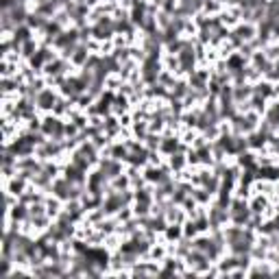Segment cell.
<instances>
[{
    "label": "cell",
    "mask_w": 279,
    "mask_h": 279,
    "mask_svg": "<svg viewBox=\"0 0 279 279\" xmlns=\"http://www.w3.org/2000/svg\"><path fill=\"white\" fill-rule=\"evenodd\" d=\"M118 161H120V159H105V161H100V172H103L107 179L120 177L122 168H120V164H118Z\"/></svg>",
    "instance_id": "cell-2"
},
{
    "label": "cell",
    "mask_w": 279,
    "mask_h": 279,
    "mask_svg": "<svg viewBox=\"0 0 279 279\" xmlns=\"http://www.w3.org/2000/svg\"><path fill=\"white\" fill-rule=\"evenodd\" d=\"M24 177H17V179H13L11 181V186H9V194H13V196H20V194H24Z\"/></svg>",
    "instance_id": "cell-5"
},
{
    "label": "cell",
    "mask_w": 279,
    "mask_h": 279,
    "mask_svg": "<svg viewBox=\"0 0 279 279\" xmlns=\"http://www.w3.org/2000/svg\"><path fill=\"white\" fill-rule=\"evenodd\" d=\"M55 103H57L55 94H52V90H48V87H44V90L35 96V105H37V107H42V109H50Z\"/></svg>",
    "instance_id": "cell-4"
},
{
    "label": "cell",
    "mask_w": 279,
    "mask_h": 279,
    "mask_svg": "<svg viewBox=\"0 0 279 279\" xmlns=\"http://www.w3.org/2000/svg\"><path fill=\"white\" fill-rule=\"evenodd\" d=\"M11 216L16 218V220H26L31 214H29V209H26L24 205H16V207H13V212H11Z\"/></svg>",
    "instance_id": "cell-7"
},
{
    "label": "cell",
    "mask_w": 279,
    "mask_h": 279,
    "mask_svg": "<svg viewBox=\"0 0 279 279\" xmlns=\"http://www.w3.org/2000/svg\"><path fill=\"white\" fill-rule=\"evenodd\" d=\"M166 235H168V240H179L183 235V231L179 225H170V227H166Z\"/></svg>",
    "instance_id": "cell-9"
},
{
    "label": "cell",
    "mask_w": 279,
    "mask_h": 279,
    "mask_svg": "<svg viewBox=\"0 0 279 279\" xmlns=\"http://www.w3.org/2000/svg\"><path fill=\"white\" fill-rule=\"evenodd\" d=\"M35 48H37V46H35V39H29V42H24L20 46V50H22V55H24V57H33Z\"/></svg>",
    "instance_id": "cell-10"
},
{
    "label": "cell",
    "mask_w": 279,
    "mask_h": 279,
    "mask_svg": "<svg viewBox=\"0 0 279 279\" xmlns=\"http://www.w3.org/2000/svg\"><path fill=\"white\" fill-rule=\"evenodd\" d=\"M253 94H257V96H270V94H275V90H273V85L270 83H260V85H255V90H253Z\"/></svg>",
    "instance_id": "cell-6"
},
{
    "label": "cell",
    "mask_w": 279,
    "mask_h": 279,
    "mask_svg": "<svg viewBox=\"0 0 279 279\" xmlns=\"http://www.w3.org/2000/svg\"><path fill=\"white\" fill-rule=\"evenodd\" d=\"M183 155H179V153H172V155H170V166H172V168H181L183 166Z\"/></svg>",
    "instance_id": "cell-11"
},
{
    "label": "cell",
    "mask_w": 279,
    "mask_h": 279,
    "mask_svg": "<svg viewBox=\"0 0 279 279\" xmlns=\"http://www.w3.org/2000/svg\"><path fill=\"white\" fill-rule=\"evenodd\" d=\"M207 218H209V225H212V227L225 225L227 218H229V207H225V205H216V207L209 209Z\"/></svg>",
    "instance_id": "cell-1"
},
{
    "label": "cell",
    "mask_w": 279,
    "mask_h": 279,
    "mask_svg": "<svg viewBox=\"0 0 279 279\" xmlns=\"http://www.w3.org/2000/svg\"><path fill=\"white\" fill-rule=\"evenodd\" d=\"M159 148H161V151H166V153H170V155H172V153L177 151V140H172V138H166V140H161Z\"/></svg>",
    "instance_id": "cell-8"
},
{
    "label": "cell",
    "mask_w": 279,
    "mask_h": 279,
    "mask_svg": "<svg viewBox=\"0 0 279 279\" xmlns=\"http://www.w3.org/2000/svg\"><path fill=\"white\" fill-rule=\"evenodd\" d=\"M44 68H46L48 77H61V74L68 70V59H52V61H48Z\"/></svg>",
    "instance_id": "cell-3"
}]
</instances>
